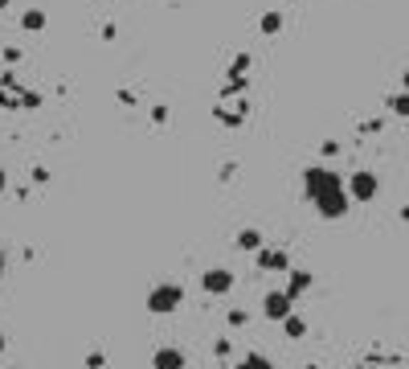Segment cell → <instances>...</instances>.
<instances>
[{
    "label": "cell",
    "instance_id": "6da1fadb",
    "mask_svg": "<svg viewBox=\"0 0 409 369\" xmlns=\"http://www.w3.org/2000/svg\"><path fill=\"white\" fill-rule=\"evenodd\" d=\"M331 189H344V177L336 172V168L311 165L307 172H303V193H307V202L324 197V193H331Z\"/></svg>",
    "mask_w": 409,
    "mask_h": 369
},
{
    "label": "cell",
    "instance_id": "ba28073f",
    "mask_svg": "<svg viewBox=\"0 0 409 369\" xmlns=\"http://www.w3.org/2000/svg\"><path fill=\"white\" fill-rule=\"evenodd\" d=\"M254 259H258L262 271H287V267H291V263H287V251H266V246H258Z\"/></svg>",
    "mask_w": 409,
    "mask_h": 369
},
{
    "label": "cell",
    "instance_id": "30bf717a",
    "mask_svg": "<svg viewBox=\"0 0 409 369\" xmlns=\"http://www.w3.org/2000/svg\"><path fill=\"white\" fill-rule=\"evenodd\" d=\"M311 287V271H291V284H287V296L291 300H299L303 291Z\"/></svg>",
    "mask_w": 409,
    "mask_h": 369
},
{
    "label": "cell",
    "instance_id": "7a4b0ae2",
    "mask_svg": "<svg viewBox=\"0 0 409 369\" xmlns=\"http://www.w3.org/2000/svg\"><path fill=\"white\" fill-rule=\"evenodd\" d=\"M180 303H184V287L180 284H156L147 291V312L152 316H168V312H176Z\"/></svg>",
    "mask_w": 409,
    "mask_h": 369
},
{
    "label": "cell",
    "instance_id": "44dd1931",
    "mask_svg": "<svg viewBox=\"0 0 409 369\" xmlns=\"http://www.w3.org/2000/svg\"><path fill=\"white\" fill-rule=\"evenodd\" d=\"M401 222H409V202H405V205H401Z\"/></svg>",
    "mask_w": 409,
    "mask_h": 369
},
{
    "label": "cell",
    "instance_id": "4fadbf2b",
    "mask_svg": "<svg viewBox=\"0 0 409 369\" xmlns=\"http://www.w3.org/2000/svg\"><path fill=\"white\" fill-rule=\"evenodd\" d=\"M238 369H275V365H270V357H262V353H250V357H242V361H238Z\"/></svg>",
    "mask_w": 409,
    "mask_h": 369
},
{
    "label": "cell",
    "instance_id": "277c9868",
    "mask_svg": "<svg viewBox=\"0 0 409 369\" xmlns=\"http://www.w3.org/2000/svg\"><path fill=\"white\" fill-rule=\"evenodd\" d=\"M311 205H315L319 218L336 222V218H344V214L352 209V197H348V189H331V193H324V197H315Z\"/></svg>",
    "mask_w": 409,
    "mask_h": 369
},
{
    "label": "cell",
    "instance_id": "8992f818",
    "mask_svg": "<svg viewBox=\"0 0 409 369\" xmlns=\"http://www.w3.org/2000/svg\"><path fill=\"white\" fill-rule=\"evenodd\" d=\"M201 287H205L209 296H229V291H233V271L229 267H209L201 275Z\"/></svg>",
    "mask_w": 409,
    "mask_h": 369
},
{
    "label": "cell",
    "instance_id": "8fae6325",
    "mask_svg": "<svg viewBox=\"0 0 409 369\" xmlns=\"http://www.w3.org/2000/svg\"><path fill=\"white\" fill-rule=\"evenodd\" d=\"M233 246H238V251H245V254H254V251L262 246V230H242Z\"/></svg>",
    "mask_w": 409,
    "mask_h": 369
},
{
    "label": "cell",
    "instance_id": "e0dca14e",
    "mask_svg": "<svg viewBox=\"0 0 409 369\" xmlns=\"http://www.w3.org/2000/svg\"><path fill=\"white\" fill-rule=\"evenodd\" d=\"M152 123H168V107H164V103L160 107H152Z\"/></svg>",
    "mask_w": 409,
    "mask_h": 369
},
{
    "label": "cell",
    "instance_id": "ffe728a7",
    "mask_svg": "<svg viewBox=\"0 0 409 369\" xmlns=\"http://www.w3.org/2000/svg\"><path fill=\"white\" fill-rule=\"evenodd\" d=\"M4 267H9V259H4V251H0V279H4Z\"/></svg>",
    "mask_w": 409,
    "mask_h": 369
},
{
    "label": "cell",
    "instance_id": "d6986e66",
    "mask_svg": "<svg viewBox=\"0 0 409 369\" xmlns=\"http://www.w3.org/2000/svg\"><path fill=\"white\" fill-rule=\"evenodd\" d=\"M4 193H9V172L0 168V197H4Z\"/></svg>",
    "mask_w": 409,
    "mask_h": 369
},
{
    "label": "cell",
    "instance_id": "5bb4252c",
    "mask_svg": "<svg viewBox=\"0 0 409 369\" xmlns=\"http://www.w3.org/2000/svg\"><path fill=\"white\" fill-rule=\"evenodd\" d=\"M389 111H393V115H401V119H409V90L393 95V99H389Z\"/></svg>",
    "mask_w": 409,
    "mask_h": 369
},
{
    "label": "cell",
    "instance_id": "3957f363",
    "mask_svg": "<svg viewBox=\"0 0 409 369\" xmlns=\"http://www.w3.org/2000/svg\"><path fill=\"white\" fill-rule=\"evenodd\" d=\"M344 189H348V197L352 202H376V193H381V181H376V172H368V168H356L348 181H344Z\"/></svg>",
    "mask_w": 409,
    "mask_h": 369
},
{
    "label": "cell",
    "instance_id": "9c48e42d",
    "mask_svg": "<svg viewBox=\"0 0 409 369\" xmlns=\"http://www.w3.org/2000/svg\"><path fill=\"white\" fill-rule=\"evenodd\" d=\"M21 29H25V33H41V29H46V13H41V9H25V13H21Z\"/></svg>",
    "mask_w": 409,
    "mask_h": 369
},
{
    "label": "cell",
    "instance_id": "603a6c76",
    "mask_svg": "<svg viewBox=\"0 0 409 369\" xmlns=\"http://www.w3.org/2000/svg\"><path fill=\"white\" fill-rule=\"evenodd\" d=\"M401 86H405V90H409V70H405V74H401Z\"/></svg>",
    "mask_w": 409,
    "mask_h": 369
},
{
    "label": "cell",
    "instance_id": "5b68a950",
    "mask_svg": "<svg viewBox=\"0 0 409 369\" xmlns=\"http://www.w3.org/2000/svg\"><path fill=\"white\" fill-rule=\"evenodd\" d=\"M262 312H266V320H278V324L291 316V312H294V300L287 296V287H282V291H266V300H262Z\"/></svg>",
    "mask_w": 409,
    "mask_h": 369
},
{
    "label": "cell",
    "instance_id": "ac0fdd59",
    "mask_svg": "<svg viewBox=\"0 0 409 369\" xmlns=\"http://www.w3.org/2000/svg\"><path fill=\"white\" fill-rule=\"evenodd\" d=\"M33 184H49V172H46V168H41V165L33 168Z\"/></svg>",
    "mask_w": 409,
    "mask_h": 369
},
{
    "label": "cell",
    "instance_id": "7402d4cb",
    "mask_svg": "<svg viewBox=\"0 0 409 369\" xmlns=\"http://www.w3.org/2000/svg\"><path fill=\"white\" fill-rule=\"evenodd\" d=\"M9 349V341H4V328H0V353Z\"/></svg>",
    "mask_w": 409,
    "mask_h": 369
},
{
    "label": "cell",
    "instance_id": "52a82bcc",
    "mask_svg": "<svg viewBox=\"0 0 409 369\" xmlns=\"http://www.w3.org/2000/svg\"><path fill=\"white\" fill-rule=\"evenodd\" d=\"M184 365H188V357L180 349H172V345H168V349H156V357H152V369H184Z\"/></svg>",
    "mask_w": 409,
    "mask_h": 369
},
{
    "label": "cell",
    "instance_id": "cb8c5ba5",
    "mask_svg": "<svg viewBox=\"0 0 409 369\" xmlns=\"http://www.w3.org/2000/svg\"><path fill=\"white\" fill-rule=\"evenodd\" d=\"M9 4H13V0H0V9H9Z\"/></svg>",
    "mask_w": 409,
    "mask_h": 369
},
{
    "label": "cell",
    "instance_id": "9a60e30c",
    "mask_svg": "<svg viewBox=\"0 0 409 369\" xmlns=\"http://www.w3.org/2000/svg\"><path fill=\"white\" fill-rule=\"evenodd\" d=\"M278 29H282V13H266V17H262V33L275 37Z\"/></svg>",
    "mask_w": 409,
    "mask_h": 369
},
{
    "label": "cell",
    "instance_id": "2e32d148",
    "mask_svg": "<svg viewBox=\"0 0 409 369\" xmlns=\"http://www.w3.org/2000/svg\"><path fill=\"white\" fill-rule=\"evenodd\" d=\"M107 365V357H102V353H90V357H86V369H102Z\"/></svg>",
    "mask_w": 409,
    "mask_h": 369
},
{
    "label": "cell",
    "instance_id": "7c38bea8",
    "mask_svg": "<svg viewBox=\"0 0 409 369\" xmlns=\"http://www.w3.org/2000/svg\"><path fill=\"white\" fill-rule=\"evenodd\" d=\"M282 333L291 336V341H299V336H307V320H303V316H294V312H291V316L282 320Z\"/></svg>",
    "mask_w": 409,
    "mask_h": 369
}]
</instances>
